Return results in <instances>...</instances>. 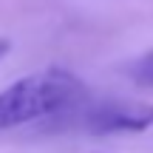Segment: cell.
Wrapping results in <instances>:
<instances>
[{
  "label": "cell",
  "mask_w": 153,
  "mask_h": 153,
  "mask_svg": "<svg viewBox=\"0 0 153 153\" xmlns=\"http://www.w3.org/2000/svg\"><path fill=\"white\" fill-rule=\"evenodd\" d=\"M88 97V85L68 68H43L0 91V131L71 111Z\"/></svg>",
  "instance_id": "obj_1"
},
{
  "label": "cell",
  "mask_w": 153,
  "mask_h": 153,
  "mask_svg": "<svg viewBox=\"0 0 153 153\" xmlns=\"http://www.w3.org/2000/svg\"><path fill=\"white\" fill-rule=\"evenodd\" d=\"M62 128H76L91 136L108 133H139L153 128V102H133V99H91L85 97L71 111L54 116Z\"/></svg>",
  "instance_id": "obj_2"
},
{
  "label": "cell",
  "mask_w": 153,
  "mask_h": 153,
  "mask_svg": "<svg viewBox=\"0 0 153 153\" xmlns=\"http://www.w3.org/2000/svg\"><path fill=\"white\" fill-rule=\"evenodd\" d=\"M131 76H133V82H139V85L153 88V51H150V54H145L142 60L131 68Z\"/></svg>",
  "instance_id": "obj_3"
},
{
  "label": "cell",
  "mask_w": 153,
  "mask_h": 153,
  "mask_svg": "<svg viewBox=\"0 0 153 153\" xmlns=\"http://www.w3.org/2000/svg\"><path fill=\"white\" fill-rule=\"evenodd\" d=\"M9 48H11V45H9V40H0V60L9 54Z\"/></svg>",
  "instance_id": "obj_4"
}]
</instances>
